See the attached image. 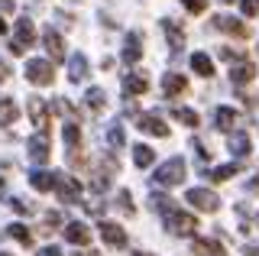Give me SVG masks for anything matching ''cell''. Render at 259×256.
Here are the masks:
<instances>
[{
  "label": "cell",
  "instance_id": "obj_1",
  "mask_svg": "<svg viewBox=\"0 0 259 256\" xmlns=\"http://www.w3.org/2000/svg\"><path fill=\"white\" fill-rule=\"evenodd\" d=\"M156 182L159 185H182L185 182V159L175 156V159H168V162H162L156 169Z\"/></svg>",
  "mask_w": 259,
  "mask_h": 256
},
{
  "label": "cell",
  "instance_id": "obj_2",
  "mask_svg": "<svg viewBox=\"0 0 259 256\" xmlns=\"http://www.w3.org/2000/svg\"><path fill=\"white\" fill-rule=\"evenodd\" d=\"M165 227H168V234H178V237H191L194 234V227H198V221L191 218V214H185V211H168L165 214Z\"/></svg>",
  "mask_w": 259,
  "mask_h": 256
},
{
  "label": "cell",
  "instance_id": "obj_3",
  "mask_svg": "<svg viewBox=\"0 0 259 256\" xmlns=\"http://www.w3.org/2000/svg\"><path fill=\"white\" fill-rule=\"evenodd\" d=\"M55 175V191H59V198H62V201L65 204H78V198H81V185H78V182L75 179H71V175L68 172H52Z\"/></svg>",
  "mask_w": 259,
  "mask_h": 256
},
{
  "label": "cell",
  "instance_id": "obj_4",
  "mask_svg": "<svg viewBox=\"0 0 259 256\" xmlns=\"http://www.w3.org/2000/svg\"><path fill=\"white\" fill-rule=\"evenodd\" d=\"M26 78H29L32 84H39V88L52 84V78H55L52 62H46V59H29V62H26Z\"/></svg>",
  "mask_w": 259,
  "mask_h": 256
},
{
  "label": "cell",
  "instance_id": "obj_5",
  "mask_svg": "<svg viewBox=\"0 0 259 256\" xmlns=\"http://www.w3.org/2000/svg\"><path fill=\"white\" fill-rule=\"evenodd\" d=\"M32 39H36V29H32V20H16V36H13V42H10V49L16 55H23L32 46Z\"/></svg>",
  "mask_w": 259,
  "mask_h": 256
},
{
  "label": "cell",
  "instance_id": "obj_6",
  "mask_svg": "<svg viewBox=\"0 0 259 256\" xmlns=\"http://www.w3.org/2000/svg\"><path fill=\"white\" fill-rule=\"evenodd\" d=\"M185 198H188V201L198 207V211H207V214H214L217 207H221V198H217L214 191H207V188H191Z\"/></svg>",
  "mask_w": 259,
  "mask_h": 256
},
{
  "label": "cell",
  "instance_id": "obj_7",
  "mask_svg": "<svg viewBox=\"0 0 259 256\" xmlns=\"http://www.w3.org/2000/svg\"><path fill=\"white\" fill-rule=\"evenodd\" d=\"M136 130L149 133V137H159V140H165V137H168V126L162 123V117H159V114H140V117H136Z\"/></svg>",
  "mask_w": 259,
  "mask_h": 256
},
{
  "label": "cell",
  "instance_id": "obj_8",
  "mask_svg": "<svg viewBox=\"0 0 259 256\" xmlns=\"http://www.w3.org/2000/svg\"><path fill=\"white\" fill-rule=\"evenodd\" d=\"M26 149H29V159H32V162H36V165L49 162V137H46V130H39L36 137H29Z\"/></svg>",
  "mask_w": 259,
  "mask_h": 256
},
{
  "label": "cell",
  "instance_id": "obj_9",
  "mask_svg": "<svg viewBox=\"0 0 259 256\" xmlns=\"http://www.w3.org/2000/svg\"><path fill=\"white\" fill-rule=\"evenodd\" d=\"M101 237H104V243L117 246V250L126 246V230L120 227V224H113V221H101Z\"/></svg>",
  "mask_w": 259,
  "mask_h": 256
},
{
  "label": "cell",
  "instance_id": "obj_10",
  "mask_svg": "<svg viewBox=\"0 0 259 256\" xmlns=\"http://www.w3.org/2000/svg\"><path fill=\"white\" fill-rule=\"evenodd\" d=\"M42 46H46V52L52 55V62H62V59H65V42H62V36L55 33L52 26L42 33Z\"/></svg>",
  "mask_w": 259,
  "mask_h": 256
},
{
  "label": "cell",
  "instance_id": "obj_11",
  "mask_svg": "<svg viewBox=\"0 0 259 256\" xmlns=\"http://www.w3.org/2000/svg\"><path fill=\"white\" fill-rule=\"evenodd\" d=\"M253 78H256V65H253V62L240 59V62L230 65V81L233 84H246V81H253Z\"/></svg>",
  "mask_w": 259,
  "mask_h": 256
},
{
  "label": "cell",
  "instance_id": "obj_12",
  "mask_svg": "<svg viewBox=\"0 0 259 256\" xmlns=\"http://www.w3.org/2000/svg\"><path fill=\"white\" fill-rule=\"evenodd\" d=\"M162 91H165L168 98H178V94L188 91V81H185V75H178V71H165V78H162Z\"/></svg>",
  "mask_w": 259,
  "mask_h": 256
},
{
  "label": "cell",
  "instance_id": "obj_13",
  "mask_svg": "<svg viewBox=\"0 0 259 256\" xmlns=\"http://www.w3.org/2000/svg\"><path fill=\"white\" fill-rule=\"evenodd\" d=\"M26 110H29L32 123H36L39 130H46V126H49V107H46V101L42 98H29L26 101Z\"/></svg>",
  "mask_w": 259,
  "mask_h": 256
},
{
  "label": "cell",
  "instance_id": "obj_14",
  "mask_svg": "<svg viewBox=\"0 0 259 256\" xmlns=\"http://www.w3.org/2000/svg\"><path fill=\"white\" fill-rule=\"evenodd\" d=\"M65 240H68V243H75V246H84L88 240H91V230H88L81 221H71L68 227H65Z\"/></svg>",
  "mask_w": 259,
  "mask_h": 256
},
{
  "label": "cell",
  "instance_id": "obj_15",
  "mask_svg": "<svg viewBox=\"0 0 259 256\" xmlns=\"http://www.w3.org/2000/svg\"><path fill=\"white\" fill-rule=\"evenodd\" d=\"M143 59V46H140V33H130L123 42V62L126 65H136Z\"/></svg>",
  "mask_w": 259,
  "mask_h": 256
},
{
  "label": "cell",
  "instance_id": "obj_16",
  "mask_svg": "<svg viewBox=\"0 0 259 256\" xmlns=\"http://www.w3.org/2000/svg\"><path fill=\"white\" fill-rule=\"evenodd\" d=\"M123 91L126 94H146L149 91V78H146L143 71H133V75L123 78Z\"/></svg>",
  "mask_w": 259,
  "mask_h": 256
},
{
  "label": "cell",
  "instance_id": "obj_17",
  "mask_svg": "<svg viewBox=\"0 0 259 256\" xmlns=\"http://www.w3.org/2000/svg\"><path fill=\"white\" fill-rule=\"evenodd\" d=\"M88 75H91V71H88V59L81 52L71 55V59H68V78H71V81H84Z\"/></svg>",
  "mask_w": 259,
  "mask_h": 256
},
{
  "label": "cell",
  "instance_id": "obj_18",
  "mask_svg": "<svg viewBox=\"0 0 259 256\" xmlns=\"http://www.w3.org/2000/svg\"><path fill=\"white\" fill-rule=\"evenodd\" d=\"M233 123H237V110H233V107H217V114H214V126H217V130L230 133Z\"/></svg>",
  "mask_w": 259,
  "mask_h": 256
},
{
  "label": "cell",
  "instance_id": "obj_19",
  "mask_svg": "<svg viewBox=\"0 0 259 256\" xmlns=\"http://www.w3.org/2000/svg\"><path fill=\"white\" fill-rule=\"evenodd\" d=\"M214 26L217 29H224V33H230V36H246V26H243L240 20H233V17H214Z\"/></svg>",
  "mask_w": 259,
  "mask_h": 256
},
{
  "label": "cell",
  "instance_id": "obj_20",
  "mask_svg": "<svg viewBox=\"0 0 259 256\" xmlns=\"http://www.w3.org/2000/svg\"><path fill=\"white\" fill-rule=\"evenodd\" d=\"M29 182H32V188H36V191H52L55 175L46 172V169H36V172H29Z\"/></svg>",
  "mask_w": 259,
  "mask_h": 256
},
{
  "label": "cell",
  "instance_id": "obj_21",
  "mask_svg": "<svg viewBox=\"0 0 259 256\" xmlns=\"http://www.w3.org/2000/svg\"><path fill=\"white\" fill-rule=\"evenodd\" d=\"M162 29H165V36H168V46L178 52V49L185 46V29H178L172 20H162Z\"/></svg>",
  "mask_w": 259,
  "mask_h": 256
},
{
  "label": "cell",
  "instance_id": "obj_22",
  "mask_svg": "<svg viewBox=\"0 0 259 256\" xmlns=\"http://www.w3.org/2000/svg\"><path fill=\"white\" fill-rule=\"evenodd\" d=\"M191 68L198 71L201 78H210V75H214V62L207 59V52H194L191 55Z\"/></svg>",
  "mask_w": 259,
  "mask_h": 256
},
{
  "label": "cell",
  "instance_id": "obj_23",
  "mask_svg": "<svg viewBox=\"0 0 259 256\" xmlns=\"http://www.w3.org/2000/svg\"><path fill=\"white\" fill-rule=\"evenodd\" d=\"M16 117H20L16 104H13L10 98H0V126H10V123H16Z\"/></svg>",
  "mask_w": 259,
  "mask_h": 256
},
{
  "label": "cell",
  "instance_id": "obj_24",
  "mask_svg": "<svg viewBox=\"0 0 259 256\" xmlns=\"http://www.w3.org/2000/svg\"><path fill=\"white\" fill-rule=\"evenodd\" d=\"M194 253L198 256H227L217 240H194Z\"/></svg>",
  "mask_w": 259,
  "mask_h": 256
},
{
  "label": "cell",
  "instance_id": "obj_25",
  "mask_svg": "<svg viewBox=\"0 0 259 256\" xmlns=\"http://www.w3.org/2000/svg\"><path fill=\"white\" fill-rule=\"evenodd\" d=\"M152 159H156V153H152L146 143H136L133 146V162L140 165V169H146V165H152Z\"/></svg>",
  "mask_w": 259,
  "mask_h": 256
},
{
  "label": "cell",
  "instance_id": "obj_26",
  "mask_svg": "<svg viewBox=\"0 0 259 256\" xmlns=\"http://www.w3.org/2000/svg\"><path fill=\"white\" fill-rule=\"evenodd\" d=\"M249 149H253V146H249V137H246V133H233V137H230V153L233 156H249Z\"/></svg>",
  "mask_w": 259,
  "mask_h": 256
},
{
  "label": "cell",
  "instance_id": "obj_27",
  "mask_svg": "<svg viewBox=\"0 0 259 256\" xmlns=\"http://www.w3.org/2000/svg\"><path fill=\"white\" fill-rule=\"evenodd\" d=\"M84 104H88V107H91L94 114H97V110H101L104 104H107V94H104V88H91V91L84 94Z\"/></svg>",
  "mask_w": 259,
  "mask_h": 256
},
{
  "label": "cell",
  "instance_id": "obj_28",
  "mask_svg": "<svg viewBox=\"0 0 259 256\" xmlns=\"http://www.w3.org/2000/svg\"><path fill=\"white\" fill-rule=\"evenodd\" d=\"M237 172H240V165H237V162H230V165H217V169H210V172H207V179H210V182H227L230 175H237Z\"/></svg>",
  "mask_w": 259,
  "mask_h": 256
},
{
  "label": "cell",
  "instance_id": "obj_29",
  "mask_svg": "<svg viewBox=\"0 0 259 256\" xmlns=\"http://www.w3.org/2000/svg\"><path fill=\"white\" fill-rule=\"evenodd\" d=\"M62 137H65V146H68V149H78V146H81V130H78V123H65Z\"/></svg>",
  "mask_w": 259,
  "mask_h": 256
},
{
  "label": "cell",
  "instance_id": "obj_30",
  "mask_svg": "<svg viewBox=\"0 0 259 256\" xmlns=\"http://www.w3.org/2000/svg\"><path fill=\"white\" fill-rule=\"evenodd\" d=\"M149 207H152V211H159V214H168V211H175V201L168 195H152L149 198Z\"/></svg>",
  "mask_w": 259,
  "mask_h": 256
},
{
  "label": "cell",
  "instance_id": "obj_31",
  "mask_svg": "<svg viewBox=\"0 0 259 256\" xmlns=\"http://www.w3.org/2000/svg\"><path fill=\"white\" fill-rule=\"evenodd\" d=\"M7 234H10L13 240H20L23 246H29V243H32V230H26L23 224H10V227H7Z\"/></svg>",
  "mask_w": 259,
  "mask_h": 256
},
{
  "label": "cell",
  "instance_id": "obj_32",
  "mask_svg": "<svg viewBox=\"0 0 259 256\" xmlns=\"http://www.w3.org/2000/svg\"><path fill=\"white\" fill-rule=\"evenodd\" d=\"M172 117L178 120V123H185V126H198V114H194V110H188V107H175Z\"/></svg>",
  "mask_w": 259,
  "mask_h": 256
},
{
  "label": "cell",
  "instance_id": "obj_33",
  "mask_svg": "<svg viewBox=\"0 0 259 256\" xmlns=\"http://www.w3.org/2000/svg\"><path fill=\"white\" fill-rule=\"evenodd\" d=\"M107 143H110L113 149H123V146H126V140H123V126H120V123H113L110 130H107Z\"/></svg>",
  "mask_w": 259,
  "mask_h": 256
},
{
  "label": "cell",
  "instance_id": "obj_34",
  "mask_svg": "<svg viewBox=\"0 0 259 256\" xmlns=\"http://www.w3.org/2000/svg\"><path fill=\"white\" fill-rule=\"evenodd\" d=\"M59 224H62V214H59V211H49V214H46V221H42V230H46V234H52Z\"/></svg>",
  "mask_w": 259,
  "mask_h": 256
},
{
  "label": "cell",
  "instance_id": "obj_35",
  "mask_svg": "<svg viewBox=\"0 0 259 256\" xmlns=\"http://www.w3.org/2000/svg\"><path fill=\"white\" fill-rule=\"evenodd\" d=\"M117 207H120L123 214H133V198H130V191H126V188L117 195Z\"/></svg>",
  "mask_w": 259,
  "mask_h": 256
},
{
  "label": "cell",
  "instance_id": "obj_36",
  "mask_svg": "<svg viewBox=\"0 0 259 256\" xmlns=\"http://www.w3.org/2000/svg\"><path fill=\"white\" fill-rule=\"evenodd\" d=\"M10 207H13L16 214H32V204L23 201V198H10Z\"/></svg>",
  "mask_w": 259,
  "mask_h": 256
},
{
  "label": "cell",
  "instance_id": "obj_37",
  "mask_svg": "<svg viewBox=\"0 0 259 256\" xmlns=\"http://www.w3.org/2000/svg\"><path fill=\"white\" fill-rule=\"evenodd\" d=\"M182 4H185V10H188V13H204L207 0H182Z\"/></svg>",
  "mask_w": 259,
  "mask_h": 256
},
{
  "label": "cell",
  "instance_id": "obj_38",
  "mask_svg": "<svg viewBox=\"0 0 259 256\" xmlns=\"http://www.w3.org/2000/svg\"><path fill=\"white\" fill-rule=\"evenodd\" d=\"M240 7H243L246 17H256V13H259V0H240Z\"/></svg>",
  "mask_w": 259,
  "mask_h": 256
},
{
  "label": "cell",
  "instance_id": "obj_39",
  "mask_svg": "<svg viewBox=\"0 0 259 256\" xmlns=\"http://www.w3.org/2000/svg\"><path fill=\"white\" fill-rule=\"evenodd\" d=\"M36 256H62V250H59V246H42Z\"/></svg>",
  "mask_w": 259,
  "mask_h": 256
},
{
  "label": "cell",
  "instance_id": "obj_40",
  "mask_svg": "<svg viewBox=\"0 0 259 256\" xmlns=\"http://www.w3.org/2000/svg\"><path fill=\"white\" fill-rule=\"evenodd\" d=\"M7 78H10V65H7V62H0V81H7Z\"/></svg>",
  "mask_w": 259,
  "mask_h": 256
},
{
  "label": "cell",
  "instance_id": "obj_41",
  "mask_svg": "<svg viewBox=\"0 0 259 256\" xmlns=\"http://www.w3.org/2000/svg\"><path fill=\"white\" fill-rule=\"evenodd\" d=\"M249 191H253V195H259V179H249V185H246Z\"/></svg>",
  "mask_w": 259,
  "mask_h": 256
},
{
  "label": "cell",
  "instance_id": "obj_42",
  "mask_svg": "<svg viewBox=\"0 0 259 256\" xmlns=\"http://www.w3.org/2000/svg\"><path fill=\"white\" fill-rule=\"evenodd\" d=\"M0 10H7V13H10V10H13V0H0Z\"/></svg>",
  "mask_w": 259,
  "mask_h": 256
},
{
  "label": "cell",
  "instance_id": "obj_43",
  "mask_svg": "<svg viewBox=\"0 0 259 256\" xmlns=\"http://www.w3.org/2000/svg\"><path fill=\"white\" fill-rule=\"evenodd\" d=\"M243 253H246V256H259V246H246Z\"/></svg>",
  "mask_w": 259,
  "mask_h": 256
},
{
  "label": "cell",
  "instance_id": "obj_44",
  "mask_svg": "<svg viewBox=\"0 0 259 256\" xmlns=\"http://www.w3.org/2000/svg\"><path fill=\"white\" fill-rule=\"evenodd\" d=\"M71 256H101V253H94V250H81V253H71Z\"/></svg>",
  "mask_w": 259,
  "mask_h": 256
},
{
  "label": "cell",
  "instance_id": "obj_45",
  "mask_svg": "<svg viewBox=\"0 0 259 256\" xmlns=\"http://www.w3.org/2000/svg\"><path fill=\"white\" fill-rule=\"evenodd\" d=\"M4 33H7V23H4V20H0V36H4Z\"/></svg>",
  "mask_w": 259,
  "mask_h": 256
},
{
  "label": "cell",
  "instance_id": "obj_46",
  "mask_svg": "<svg viewBox=\"0 0 259 256\" xmlns=\"http://www.w3.org/2000/svg\"><path fill=\"white\" fill-rule=\"evenodd\" d=\"M133 256H152V253H133Z\"/></svg>",
  "mask_w": 259,
  "mask_h": 256
},
{
  "label": "cell",
  "instance_id": "obj_47",
  "mask_svg": "<svg viewBox=\"0 0 259 256\" xmlns=\"http://www.w3.org/2000/svg\"><path fill=\"white\" fill-rule=\"evenodd\" d=\"M0 191H4V179H0Z\"/></svg>",
  "mask_w": 259,
  "mask_h": 256
},
{
  "label": "cell",
  "instance_id": "obj_48",
  "mask_svg": "<svg viewBox=\"0 0 259 256\" xmlns=\"http://www.w3.org/2000/svg\"><path fill=\"white\" fill-rule=\"evenodd\" d=\"M0 256H10V253H4V250H0Z\"/></svg>",
  "mask_w": 259,
  "mask_h": 256
},
{
  "label": "cell",
  "instance_id": "obj_49",
  "mask_svg": "<svg viewBox=\"0 0 259 256\" xmlns=\"http://www.w3.org/2000/svg\"><path fill=\"white\" fill-rule=\"evenodd\" d=\"M221 4H230V0H221Z\"/></svg>",
  "mask_w": 259,
  "mask_h": 256
}]
</instances>
